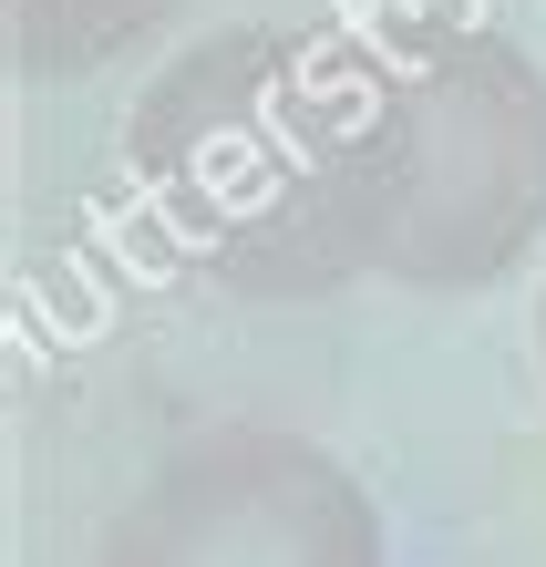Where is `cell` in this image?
Instances as JSON below:
<instances>
[{
  "instance_id": "obj_1",
  "label": "cell",
  "mask_w": 546,
  "mask_h": 567,
  "mask_svg": "<svg viewBox=\"0 0 546 567\" xmlns=\"http://www.w3.org/2000/svg\"><path fill=\"white\" fill-rule=\"evenodd\" d=\"M134 186L196 279L227 299H330L382 258L371 93L340 31L237 21L134 93Z\"/></svg>"
},
{
  "instance_id": "obj_2",
  "label": "cell",
  "mask_w": 546,
  "mask_h": 567,
  "mask_svg": "<svg viewBox=\"0 0 546 567\" xmlns=\"http://www.w3.org/2000/svg\"><path fill=\"white\" fill-rule=\"evenodd\" d=\"M371 93L382 155V258L371 279L474 299L546 238V73L505 31L402 11L382 31H340Z\"/></svg>"
},
{
  "instance_id": "obj_3",
  "label": "cell",
  "mask_w": 546,
  "mask_h": 567,
  "mask_svg": "<svg viewBox=\"0 0 546 567\" xmlns=\"http://www.w3.org/2000/svg\"><path fill=\"white\" fill-rule=\"evenodd\" d=\"M93 567H382V516L310 433L207 423L114 495Z\"/></svg>"
},
{
  "instance_id": "obj_4",
  "label": "cell",
  "mask_w": 546,
  "mask_h": 567,
  "mask_svg": "<svg viewBox=\"0 0 546 567\" xmlns=\"http://www.w3.org/2000/svg\"><path fill=\"white\" fill-rule=\"evenodd\" d=\"M176 21V0H0V42H11L21 83H73L104 73L114 52L155 42Z\"/></svg>"
},
{
  "instance_id": "obj_5",
  "label": "cell",
  "mask_w": 546,
  "mask_h": 567,
  "mask_svg": "<svg viewBox=\"0 0 546 567\" xmlns=\"http://www.w3.org/2000/svg\"><path fill=\"white\" fill-rule=\"evenodd\" d=\"M536 361H546V299H536Z\"/></svg>"
}]
</instances>
